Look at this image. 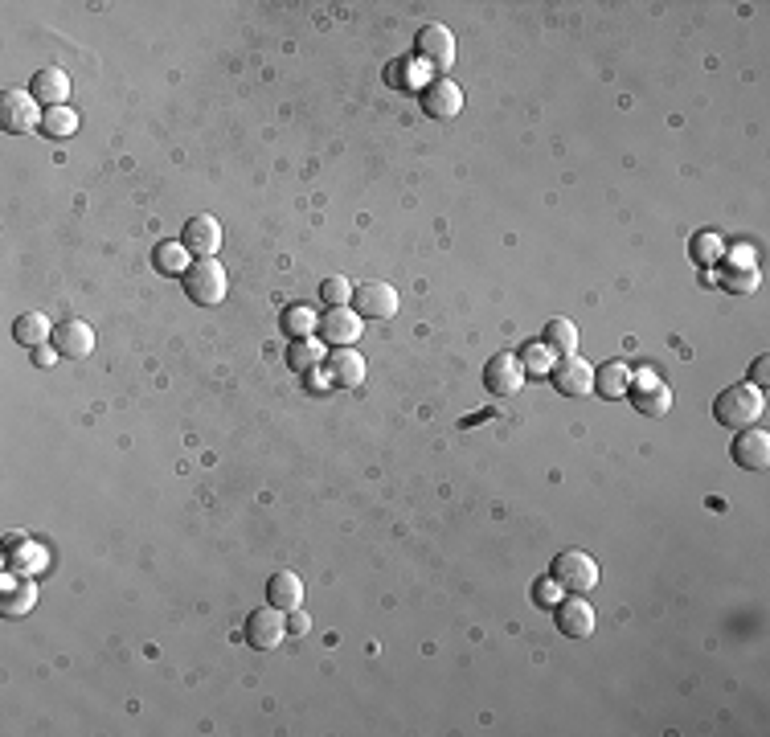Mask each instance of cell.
Masks as SVG:
<instances>
[{
  "instance_id": "6da1fadb",
  "label": "cell",
  "mask_w": 770,
  "mask_h": 737,
  "mask_svg": "<svg viewBox=\"0 0 770 737\" xmlns=\"http://www.w3.org/2000/svg\"><path fill=\"white\" fill-rule=\"evenodd\" d=\"M766 410V398H762V389L750 385V381H738L730 389H721V394L713 398V418L721 426H730V430H750Z\"/></svg>"
},
{
  "instance_id": "7a4b0ae2",
  "label": "cell",
  "mask_w": 770,
  "mask_h": 737,
  "mask_svg": "<svg viewBox=\"0 0 770 737\" xmlns=\"http://www.w3.org/2000/svg\"><path fill=\"white\" fill-rule=\"evenodd\" d=\"M230 291V279H226V267L218 258H197V263L185 271V295L201 308H213V303H222Z\"/></svg>"
},
{
  "instance_id": "3957f363",
  "label": "cell",
  "mask_w": 770,
  "mask_h": 737,
  "mask_svg": "<svg viewBox=\"0 0 770 737\" xmlns=\"http://www.w3.org/2000/svg\"><path fill=\"white\" fill-rule=\"evenodd\" d=\"M549 574L558 578V586L566 594H590L598 586V566H594V557L582 553V549H562L558 557H553Z\"/></svg>"
},
{
  "instance_id": "277c9868",
  "label": "cell",
  "mask_w": 770,
  "mask_h": 737,
  "mask_svg": "<svg viewBox=\"0 0 770 737\" xmlns=\"http://www.w3.org/2000/svg\"><path fill=\"white\" fill-rule=\"evenodd\" d=\"M353 312L361 320H390L398 312V291L390 283H381V279H369V283H357L353 287Z\"/></svg>"
},
{
  "instance_id": "5b68a950",
  "label": "cell",
  "mask_w": 770,
  "mask_h": 737,
  "mask_svg": "<svg viewBox=\"0 0 770 737\" xmlns=\"http://www.w3.org/2000/svg\"><path fill=\"white\" fill-rule=\"evenodd\" d=\"M627 394H631L635 410L648 414V418H664V414L672 410V389H668V385L660 381V373H652V369H644L639 377H631Z\"/></svg>"
},
{
  "instance_id": "8992f818",
  "label": "cell",
  "mask_w": 770,
  "mask_h": 737,
  "mask_svg": "<svg viewBox=\"0 0 770 737\" xmlns=\"http://www.w3.org/2000/svg\"><path fill=\"white\" fill-rule=\"evenodd\" d=\"M287 635V615L275 611V606H259V611H250L246 619V643L254 647V652H275V647L283 643Z\"/></svg>"
},
{
  "instance_id": "52a82bcc",
  "label": "cell",
  "mask_w": 770,
  "mask_h": 737,
  "mask_svg": "<svg viewBox=\"0 0 770 737\" xmlns=\"http://www.w3.org/2000/svg\"><path fill=\"white\" fill-rule=\"evenodd\" d=\"M0 127H5L9 136H25L33 127H41L37 99L29 91H5L0 95Z\"/></svg>"
},
{
  "instance_id": "ba28073f",
  "label": "cell",
  "mask_w": 770,
  "mask_h": 737,
  "mask_svg": "<svg viewBox=\"0 0 770 737\" xmlns=\"http://www.w3.org/2000/svg\"><path fill=\"white\" fill-rule=\"evenodd\" d=\"M316 332H320L324 344H332V349H353V344L361 340V316L353 308H328L316 320Z\"/></svg>"
},
{
  "instance_id": "9c48e42d",
  "label": "cell",
  "mask_w": 770,
  "mask_h": 737,
  "mask_svg": "<svg viewBox=\"0 0 770 737\" xmlns=\"http://www.w3.org/2000/svg\"><path fill=\"white\" fill-rule=\"evenodd\" d=\"M553 623H558V631L566 635V639H586V635H594V606L582 598V594H570V598H562L558 606H553Z\"/></svg>"
},
{
  "instance_id": "30bf717a",
  "label": "cell",
  "mask_w": 770,
  "mask_h": 737,
  "mask_svg": "<svg viewBox=\"0 0 770 737\" xmlns=\"http://www.w3.org/2000/svg\"><path fill=\"white\" fill-rule=\"evenodd\" d=\"M549 381H553V389H558L562 398H586L594 389V369L574 353V357H562L558 365L549 369Z\"/></svg>"
},
{
  "instance_id": "8fae6325",
  "label": "cell",
  "mask_w": 770,
  "mask_h": 737,
  "mask_svg": "<svg viewBox=\"0 0 770 737\" xmlns=\"http://www.w3.org/2000/svg\"><path fill=\"white\" fill-rule=\"evenodd\" d=\"M418 62L431 70H451L455 62V37L447 25H422L418 29Z\"/></svg>"
},
{
  "instance_id": "7c38bea8",
  "label": "cell",
  "mask_w": 770,
  "mask_h": 737,
  "mask_svg": "<svg viewBox=\"0 0 770 737\" xmlns=\"http://www.w3.org/2000/svg\"><path fill=\"white\" fill-rule=\"evenodd\" d=\"M484 385H488V394L496 398H512L517 389L525 385V369L517 361V353H496L488 365H484Z\"/></svg>"
},
{
  "instance_id": "4fadbf2b",
  "label": "cell",
  "mask_w": 770,
  "mask_h": 737,
  "mask_svg": "<svg viewBox=\"0 0 770 737\" xmlns=\"http://www.w3.org/2000/svg\"><path fill=\"white\" fill-rule=\"evenodd\" d=\"M181 242H185V250H189V254H197V258H213V254L222 250V222H218V218H209V213H197V218H189V222H185Z\"/></svg>"
},
{
  "instance_id": "5bb4252c",
  "label": "cell",
  "mask_w": 770,
  "mask_h": 737,
  "mask_svg": "<svg viewBox=\"0 0 770 737\" xmlns=\"http://www.w3.org/2000/svg\"><path fill=\"white\" fill-rule=\"evenodd\" d=\"M422 111L431 119H455L463 111V91L451 78H431L422 91Z\"/></svg>"
},
{
  "instance_id": "9a60e30c",
  "label": "cell",
  "mask_w": 770,
  "mask_h": 737,
  "mask_svg": "<svg viewBox=\"0 0 770 737\" xmlns=\"http://www.w3.org/2000/svg\"><path fill=\"white\" fill-rule=\"evenodd\" d=\"M50 344L58 349V357L82 361V357H91V349H95V332H91L87 320H62L58 332L50 336Z\"/></svg>"
},
{
  "instance_id": "2e32d148",
  "label": "cell",
  "mask_w": 770,
  "mask_h": 737,
  "mask_svg": "<svg viewBox=\"0 0 770 737\" xmlns=\"http://www.w3.org/2000/svg\"><path fill=\"white\" fill-rule=\"evenodd\" d=\"M29 95L41 103V111H46V107H66V99H70V78H66V70H58V66L37 70L33 82H29Z\"/></svg>"
},
{
  "instance_id": "e0dca14e",
  "label": "cell",
  "mask_w": 770,
  "mask_h": 737,
  "mask_svg": "<svg viewBox=\"0 0 770 737\" xmlns=\"http://www.w3.org/2000/svg\"><path fill=\"white\" fill-rule=\"evenodd\" d=\"M730 455H734L738 467L762 471V467H770V435L766 430H742V435L734 439V447H730Z\"/></svg>"
},
{
  "instance_id": "ac0fdd59",
  "label": "cell",
  "mask_w": 770,
  "mask_h": 737,
  "mask_svg": "<svg viewBox=\"0 0 770 737\" xmlns=\"http://www.w3.org/2000/svg\"><path fill=\"white\" fill-rule=\"evenodd\" d=\"M324 369H328L332 385H340V389H353V385L365 381V361H361V353H353V349H332V353L324 357Z\"/></svg>"
},
{
  "instance_id": "d6986e66",
  "label": "cell",
  "mask_w": 770,
  "mask_h": 737,
  "mask_svg": "<svg viewBox=\"0 0 770 737\" xmlns=\"http://www.w3.org/2000/svg\"><path fill=\"white\" fill-rule=\"evenodd\" d=\"M267 602L275 606V611H295L299 602H304V582H299V574H291V570H279V574H271V582H267Z\"/></svg>"
},
{
  "instance_id": "ffe728a7",
  "label": "cell",
  "mask_w": 770,
  "mask_h": 737,
  "mask_svg": "<svg viewBox=\"0 0 770 737\" xmlns=\"http://www.w3.org/2000/svg\"><path fill=\"white\" fill-rule=\"evenodd\" d=\"M9 570L21 574V578H25V574H37V570H46V553H41L29 537L21 541V533H17V537H9Z\"/></svg>"
},
{
  "instance_id": "44dd1931",
  "label": "cell",
  "mask_w": 770,
  "mask_h": 737,
  "mask_svg": "<svg viewBox=\"0 0 770 737\" xmlns=\"http://www.w3.org/2000/svg\"><path fill=\"white\" fill-rule=\"evenodd\" d=\"M578 340H582L578 328H574L570 320H562V316L549 320L545 332H541V344H545L549 353H558V357H574V353H578Z\"/></svg>"
},
{
  "instance_id": "7402d4cb",
  "label": "cell",
  "mask_w": 770,
  "mask_h": 737,
  "mask_svg": "<svg viewBox=\"0 0 770 737\" xmlns=\"http://www.w3.org/2000/svg\"><path fill=\"white\" fill-rule=\"evenodd\" d=\"M627 385H631V369L623 361H607L603 369H594V389L603 398H611V402L627 394Z\"/></svg>"
},
{
  "instance_id": "603a6c76",
  "label": "cell",
  "mask_w": 770,
  "mask_h": 737,
  "mask_svg": "<svg viewBox=\"0 0 770 737\" xmlns=\"http://www.w3.org/2000/svg\"><path fill=\"white\" fill-rule=\"evenodd\" d=\"M50 336H54V328H50V320L41 316V312H25V316H17V324H13V340L25 344V349H37V344H46Z\"/></svg>"
},
{
  "instance_id": "cb8c5ba5",
  "label": "cell",
  "mask_w": 770,
  "mask_h": 737,
  "mask_svg": "<svg viewBox=\"0 0 770 737\" xmlns=\"http://www.w3.org/2000/svg\"><path fill=\"white\" fill-rule=\"evenodd\" d=\"M152 267H156L160 275H181V279H185V271L193 267L185 242H160V246L152 250Z\"/></svg>"
},
{
  "instance_id": "d4e9b609",
  "label": "cell",
  "mask_w": 770,
  "mask_h": 737,
  "mask_svg": "<svg viewBox=\"0 0 770 737\" xmlns=\"http://www.w3.org/2000/svg\"><path fill=\"white\" fill-rule=\"evenodd\" d=\"M320 361H324V340L308 336V340H291V344H287V369L308 373V369H316Z\"/></svg>"
},
{
  "instance_id": "484cf974",
  "label": "cell",
  "mask_w": 770,
  "mask_h": 737,
  "mask_svg": "<svg viewBox=\"0 0 770 737\" xmlns=\"http://www.w3.org/2000/svg\"><path fill=\"white\" fill-rule=\"evenodd\" d=\"M717 279H721V287L730 291V295H750V291H758V283H762V275H758L754 263H730Z\"/></svg>"
},
{
  "instance_id": "4316f807",
  "label": "cell",
  "mask_w": 770,
  "mask_h": 737,
  "mask_svg": "<svg viewBox=\"0 0 770 737\" xmlns=\"http://www.w3.org/2000/svg\"><path fill=\"white\" fill-rule=\"evenodd\" d=\"M41 132L50 140H70L78 132V115L70 107H46L41 111Z\"/></svg>"
},
{
  "instance_id": "83f0119b",
  "label": "cell",
  "mask_w": 770,
  "mask_h": 737,
  "mask_svg": "<svg viewBox=\"0 0 770 737\" xmlns=\"http://www.w3.org/2000/svg\"><path fill=\"white\" fill-rule=\"evenodd\" d=\"M33 602H37L33 582H21L17 590H5V598H0V615H5V619H21V615L33 611Z\"/></svg>"
},
{
  "instance_id": "f1b7e54d",
  "label": "cell",
  "mask_w": 770,
  "mask_h": 737,
  "mask_svg": "<svg viewBox=\"0 0 770 737\" xmlns=\"http://www.w3.org/2000/svg\"><path fill=\"white\" fill-rule=\"evenodd\" d=\"M517 361H521V369H525V377H549V369H553V353L545 349L541 340H533V344H525V349L517 353Z\"/></svg>"
},
{
  "instance_id": "f546056e",
  "label": "cell",
  "mask_w": 770,
  "mask_h": 737,
  "mask_svg": "<svg viewBox=\"0 0 770 737\" xmlns=\"http://www.w3.org/2000/svg\"><path fill=\"white\" fill-rule=\"evenodd\" d=\"M279 324H283V332H287L291 340H308V336L316 332V312H312V308H287Z\"/></svg>"
},
{
  "instance_id": "4dcf8cb0",
  "label": "cell",
  "mask_w": 770,
  "mask_h": 737,
  "mask_svg": "<svg viewBox=\"0 0 770 737\" xmlns=\"http://www.w3.org/2000/svg\"><path fill=\"white\" fill-rule=\"evenodd\" d=\"M562 598H566V590L558 586V578H553V574H545V578L533 582V602L541 606V611H553V606H558Z\"/></svg>"
},
{
  "instance_id": "1f68e13d",
  "label": "cell",
  "mask_w": 770,
  "mask_h": 737,
  "mask_svg": "<svg viewBox=\"0 0 770 737\" xmlns=\"http://www.w3.org/2000/svg\"><path fill=\"white\" fill-rule=\"evenodd\" d=\"M320 299L328 303V308H345V303L353 299V283L340 279V275H332V279L320 283Z\"/></svg>"
},
{
  "instance_id": "d6a6232c",
  "label": "cell",
  "mask_w": 770,
  "mask_h": 737,
  "mask_svg": "<svg viewBox=\"0 0 770 737\" xmlns=\"http://www.w3.org/2000/svg\"><path fill=\"white\" fill-rule=\"evenodd\" d=\"M693 258H697L701 267H713L717 258H721V234H713V230L697 234V242H693Z\"/></svg>"
},
{
  "instance_id": "836d02e7",
  "label": "cell",
  "mask_w": 770,
  "mask_h": 737,
  "mask_svg": "<svg viewBox=\"0 0 770 737\" xmlns=\"http://www.w3.org/2000/svg\"><path fill=\"white\" fill-rule=\"evenodd\" d=\"M308 631H312V619L299 611V606H295V611H287V635H308Z\"/></svg>"
},
{
  "instance_id": "e575fe53",
  "label": "cell",
  "mask_w": 770,
  "mask_h": 737,
  "mask_svg": "<svg viewBox=\"0 0 770 737\" xmlns=\"http://www.w3.org/2000/svg\"><path fill=\"white\" fill-rule=\"evenodd\" d=\"M304 381H308V389H312V394H324V389L332 385L328 369H320V365H316V369H308V373H304Z\"/></svg>"
},
{
  "instance_id": "d590c367",
  "label": "cell",
  "mask_w": 770,
  "mask_h": 737,
  "mask_svg": "<svg viewBox=\"0 0 770 737\" xmlns=\"http://www.w3.org/2000/svg\"><path fill=\"white\" fill-rule=\"evenodd\" d=\"M766 381H770V357H758V361L750 365V385H758V389H762Z\"/></svg>"
},
{
  "instance_id": "8d00e7d4",
  "label": "cell",
  "mask_w": 770,
  "mask_h": 737,
  "mask_svg": "<svg viewBox=\"0 0 770 737\" xmlns=\"http://www.w3.org/2000/svg\"><path fill=\"white\" fill-rule=\"evenodd\" d=\"M33 361H37L41 369H46V365H54V361H58V349H54V344H50V349H46V344H37V349H33Z\"/></svg>"
}]
</instances>
